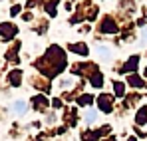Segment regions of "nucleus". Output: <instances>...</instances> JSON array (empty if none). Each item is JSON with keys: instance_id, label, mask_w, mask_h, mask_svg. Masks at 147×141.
<instances>
[{"instance_id": "nucleus-1", "label": "nucleus", "mask_w": 147, "mask_h": 141, "mask_svg": "<svg viewBox=\"0 0 147 141\" xmlns=\"http://www.w3.org/2000/svg\"><path fill=\"white\" fill-rule=\"evenodd\" d=\"M14 107H16V111H18V113H24V111H26L24 101H16V103H14Z\"/></svg>"}, {"instance_id": "nucleus-2", "label": "nucleus", "mask_w": 147, "mask_h": 141, "mask_svg": "<svg viewBox=\"0 0 147 141\" xmlns=\"http://www.w3.org/2000/svg\"><path fill=\"white\" fill-rule=\"evenodd\" d=\"M98 54H99V56H103V58H109V50H107V48H101V46H99L98 48Z\"/></svg>"}, {"instance_id": "nucleus-3", "label": "nucleus", "mask_w": 147, "mask_h": 141, "mask_svg": "<svg viewBox=\"0 0 147 141\" xmlns=\"http://www.w3.org/2000/svg\"><path fill=\"white\" fill-rule=\"evenodd\" d=\"M94 119H96V111H90L88 113V121H94Z\"/></svg>"}]
</instances>
